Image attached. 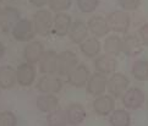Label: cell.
Masks as SVG:
<instances>
[{
  "label": "cell",
  "mask_w": 148,
  "mask_h": 126,
  "mask_svg": "<svg viewBox=\"0 0 148 126\" xmlns=\"http://www.w3.org/2000/svg\"><path fill=\"white\" fill-rule=\"evenodd\" d=\"M32 22L34 26L36 33L39 36H48L53 31V25H54V17L51 16L50 11L44 9L38 10L33 14Z\"/></svg>",
  "instance_id": "6da1fadb"
},
{
  "label": "cell",
  "mask_w": 148,
  "mask_h": 126,
  "mask_svg": "<svg viewBox=\"0 0 148 126\" xmlns=\"http://www.w3.org/2000/svg\"><path fill=\"white\" fill-rule=\"evenodd\" d=\"M107 20L110 29L116 33H126L131 23L130 15L124 10H115V11L110 12Z\"/></svg>",
  "instance_id": "7a4b0ae2"
},
{
  "label": "cell",
  "mask_w": 148,
  "mask_h": 126,
  "mask_svg": "<svg viewBox=\"0 0 148 126\" xmlns=\"http://www.w3.org/2000/svg\"><path fill=\"white\" fill-rule=\"evenodd\" d=\"M130 81L124 73L114 72L108 78V92L113 98H120L124 96V93L129 90Z\"/></svg>",
  "instance_id": "3957f363"
},
{
  "label": "cell",
  "mask_w": 148,
  "mask_h": 126,
  "mask_svg": "<svg viewBox=\"0 0 148 126\" xmlns=\"http://www.w3.org/2000/svg\"><path fill=\"white\" fill-rule=\"evenodd\" d=\"M12 37L17 42H25V43H28V42H32L34 36H36V29L33 22L31 20L27 18H21L18 22L15 25V27L11 31Z\"/></svg>",
  "instance_id": "277c9868"
},
{
  "label": "cell",
  "mask_w": 148,
  "mask_h": 126,
  "mask_svg": "<svg viewBox=\"0 0 148 126\" xmlns=\"http://www.w3.org/2000/svg\"><path fill=\"white\" fill-rule=\"evenodd\" d=\"M80 65L77 55L71 50H64L59 53V71L61 77H69L71 72Z\"/></svg>",
  "instance_id": "5b68a950"
},
{
  "label": "cell",
  "mask_w": 148,
  "mask_h": 126,
  "mask_svg": "<svg viewBox=\"0 0 148 126\" xmlns=\"http://www.w3.org/2000/svg\"><path fill=\"white\" fill-rule=\"evenodd\" d=\"M44 53H45V49H44L43 43L39 40H32V42H28V43L25 45L22 56L25 59V62L34 65L40 61Z\"/></svg>",
  "instance_id": "8992f818"
},
{
  "label": "cell",
  "mask_w": 148,
  "mask_h": 126,
  "mask_svg": "<svg viewBox=\"0 0 148 126\" xmlns=\"http://www.w3.org/2000/svg\"><path fill=\"white\" fill-rule=\"evenodd\" d=\"M62 88V81L60 77L54 75H44L37 82V90L42 94H55L59 93Z\"/></svg>",
  "instance_id": "52a82bcc"
},
{
  "label": "cell",
  "mask_w": 148,
  "mask_h": 126,
  "mask_svg": "<svg viewBox=\"0 0 148 126\" xmlns=\"http://www.w3.org/2000/svg\"><path fill=\"white\" fill-rule=\"evenodd\" d=\"M20 20L21 17H20L18 10L12 6H6L1 10V14H0V28L5 33L11 32L12 28L15 27V25Z\"/></svg>",
  "instance_id": "ba28073f"
},
{
  "label": "cell",
  "mask_w": 148,
  "mask_h": 126,
  "mask_svg": "<svg viewBox=\"0 0 148 126\" xmlns=\"http://www.w3.org/2000/svg\"><path fill=\"white\" fill-rule=\"evenodd\" d=\"M39 70L43 75H54L59 71V54L55 50H47L39 61Z\"/></svg>",
  "instance_id": "9c48e42d"
},
{
  "label": "cell",
  "mask_w": 148,
  "mask_h": 126,
  "mask_svg": "<svg viewBox=\"0 0 148 126\" xmlns=\"http://www.w3.org/2000/svg\"><path fill=\"white\" fill-rule=\"evenodd\" d=\"M36 67L28 62H22L16 69V80L17 83L22 87H29L33 85L36 80Z\"/></svg>",
  "instance_id": "30bf717a"
},
{
  "label": "cell",
  "mask_w": 148,
  "mask_h": 126,
  "mask_svg": "<svg viewBox=\"0 0 148 126\" xmlns=\"http://www.w3.org/2000/svg\"><path fill=\"white\" fill-rule=\"evenodd\" d=\"M145 101H146L145 93L137 87L129 88L123 96V104L127 109H134V110L138 109L143 105Z\"/></svg>",
  "instance_id": "8fae6325"
},
{
  "label": "cell",
  "mask_w": 148,
  "mask_h": 126,
  "mask_svg": "<svg viewBox=\"0 0 148 126\" xmlns=\"http://www.w3.org/2000/svg\"><path fill=\"white\" fill-rule=\"evenodd\" d=\"M87 91L89 94H92L94 97L102 96L104 94L105 90L108 88V78L107 75H103L100 72H94L91 75L87 83Z\"/></svg>",
  "instance_id": "7c38bea8"
},
{
  "label": "cell",
  "mask_w": 148,
  "mask_h": 126,
  "mask_svg": "<svg viewBox=\"0 0 148 126\" xmlns=\"http://www.w3.org/2000/svg\"><path fill=\"white\" fill-rule=\"evenodd\" d=\"M89 77H91V72H89V69H88L86 65L80 64L75 70L71 72V75L67 77V81L73 87L82 88L84 86H87Z\"/></svg>",
  "instance_id": "4fadbf2b"
},
{
  "label": "cell",
  "mask_w": 148,
  "mask_h": 126,
  "mask_svg": "<svg viewBox=\"0 0 148 126\" xmlns=\"http://www.w3.org/2000/svg\"><path fill=\"white\" fill-rule=\"evenodd\" d=\"M72 26V18L66 12H59L54 16V25H53V33L58 37H65L70 32Z\"/></svg>",
  "instance_id": "5bb4252c"
},
{
  "label": "cell",
  "mask_w": 148,
  "mask_h": 126,
  "mask_svg": "<svg viewBox=\"0 0 148 126\" xmlns=\"http://www.w3.org/2000/svg\"><path fill=\"white\" fill-rule=\"evenodd\" d=\"M87 26H88V31L96 38H100V37L107 36L110 31L108 20L103 16H100V15H97V16H93L89 18Z\"/></svg>",
  "instance_id": "9a60e30c"
},
{
  "label": "cell",
  "mask_w": 148,
  "mask_h": 126,
  "mask_svg": "<svg viewBox=\"0 0 148 126\" xmlns=\"http://www.w3.org/2000/svg\"><path fill=\"white\" fill-rule=\"evenodd\" d=\"M123 51L125 55L130 58H134L140 55L143 51V43L141 38H138L136 34H129L125 37L123 40Z\"/></svg>",
  "instance_id": "2e32d148"
},
{
  "label": "cell",
  "mask_w": 148,
  "mask_h": 126,
  "mask_svg": "<svg viewBox=\"0 0 148 126\" xmlns=\"http://www.w3.org/2000/svg\"><path fill=\"white\" fill-rule=\"evenodd\" d=\"M36 107L39 112L49 114L59 108V99L55 94H40L36 99Z\"/></svg>",
  "instance_id": "e0dca14e"
},
{
  "label": "cell",
  "mask_w": 148,
  "mask_h": 126,
  "mask_svg": "<svg viewBox=\"0 0 148 126\" xmlns=\"http://www.w3.org/2000/svg\"><path fill=\"white\" fill-rule=\"evenodd\" d=\"M88 26L81 20H77L75 22H72V26L69 32V38L72 43L75 44H81L88 38Z\"/></svg>",
  "instance_id": "ac0fdd59"
},
{
  "label": "cell",
  "mask_w": 148,
  "mask_h": 126,
  "mask_svg": "<svg viewBox=\"0 0 148 126\" xmlns=\"http://www.w3.org/2000/svg\"><path fill=\"white\" fill-rule=\"evenodd\" d=\"M94 69L97 72H100L103 75L114 73L115 70L118 69V61L108 54L100 55L94 60Z\"/></svg>",
  "instance_id": "d6986e66"
},
{
  "label": "cell",
  "mask_w": 148,
  "mask_h": 126,
  "mask_svg": "<svg viewBox=\"0 0 148 126\" xmlns=\"http://www.w3.org/2000/svg\"><path fill=\"white\" fill-rule=\"evenodd\" d=\"M66 113V119L67 124L72 126H77L83 123V120L86 119V110L80 103H71L65 110Z\"/></svg>",
  "instance_id": "ffe728a7"
},
{
  "label": "cell",
  "mask_w": 148,
  "mask_h": 126,
  "mask_svg": "<svg viewBox=\"0 0 148 126\" xmlns=\"http://www.w3.org/2000/svg\"><path fill=\"white\" fill-rule=\"evenodd\" d=\"M114 109V98L112 96L102 94L93 101V110L100 116L109 115Z\"/></svg>",
  "instance_id": "44dd1931"
},
{
  "label": "cell",
  "mask_w": 148,
  "mask_h": 126,
  "mask_svg": "<svg viewBox=\"0 0 148 126\" xmlns=\"http://www.w3.org/2000/svg\"><path fill=\"white\" fill-rule=\"evenodd\" d=\"M16 70L12 66H0V88L1 90H11L16 85Z\"/></svg>",
  "instance_id": "7402d4cb"
},
{
  "label": "cell",
  "mask_w": 148,
  "mask_h": 126,
  "mask_svg": "<svg viewBox=\"0 0 148 126\" xmlns=\"http://www.w3.org/2000/svg\"><path fill=\"white\" fill-rule=\"evenodd\" d=\"M80 49L82 51V54L87 58H94L99 54L100 49H102V44L98 38L96 37H91V38H87L84 42L80 44Z\"/></svg>",
  "instance_id": "603a6c76"
},
{
  "label": "cell",
  "mask_w": 148,
  "mask_h": 126,
  "mask_svg": "<svg viewBox=\"0 0 148 126\" xmlns=\"http://www.w3.org/2000/svg\"><path fill=\"white\" fill-rule=\"evenodd\" d=\"M103 49L105 54L110 56H116L123 51V39L118 36H109L103 43Z\"/></svg>",
  "instance_id": "cb8c5ba5"
},
{
  "label": "cell",
  "mask_w": 148,
  "mask_h": 126,
  "mask_svg": "<svg viewBox=\"0 0 148 126\" xmlns=\"http://www.w3.org/2000/svg\"><path fill=\"white\" fill-rule=\"evenodd\" d=\"M109 123L112 126H130L131 118L125 109H116L110 114Z\"/></svg>",
  "instance_id": "d4e9b609"
},
{
  "label": "cell",
  "mask_w": 148,
  "mask_h": 126,
  "mask_svg": "<svg viewBox=\"0 0 148 126\" xmlns=\"http://www.w3.org/2000/svg\"><path fill=\"white\" fill-rule=\"evenodd\" d=\"M131 73L137 81H147L148 80V61L137 60L132 65Z\"/></svg>",
  "instance_id": "484cf974"
},
{
  "label": "cell",
  "mask_w": 148,
  "mask_h": 126,
  "mask_svg": "<svg viewBox=\"0 0 148 126\" xmlns=\"http://www.w3.org/2000/svg\"><path fill=\"white\" fill-rule=\"evenodd\" d=\"M67 119L65 110L58 108L54 112H51L47 116V125L48 126H66Z\"/></svg>",
  "instance_id": "4316f807"
},
{
  "label": "cell",
  "mask_w": 148,
  "mask_h": 126,
  "mask_svg": "<svg viewBox=\"0 0 148 126\" xmlns=\"http://www.w3.org/2000/svg\"><path fill=\"white\" fill-rule=\"evenodd\" d=\"M71 4H72V0H49L48 3L49 9L56 14L65 12L66 10L70 9Z\"/></svg>",
  "instance_id": "83f0119b"
},
{
  "label": "cell",
  "mask_w": 148,
  "mask_h": 126,
  "mask_svg": "<svg viewBox=\"0 0 148 126\" xmlns=\"http://www.w3.org/2000/svg\"><path fill=\"white\" fill-rule=\"evenodd\" d=\"M0 126H17V118L12 112L5 110L0 113Z\"/></svg>",
  "instance_id": "f1b7e54d"
},
{
  "label": "cell",
  "mask_w": 148,
  "mask_h": 126,
  "mask_svg": "<svg viewBox=\"0 0 148 126\" xmlns=\"http://www.w3.org/2000/svg\"><path fill=\"white\" fill-rule=\"evenodd\" d=\"M77 1V6L81 10L82 12H93L94 10L98 8L99 0H76Z\"/></svg>",
  "instance_id": "f546056e"
},
{
  "label": "cell",
  "mask_w": 148,
  "mask_h": 126,
  "mask_svg": "<svg viewBox=\"0 0 148 126\" xmlns=\"http://www.w3.org/2000/svg\"><path fill=\"white\" fill-rule=\"evenodd\" d=\"M119 5L124 11H134L141 5V0H119Z\"/></svg>",
  "instance_id": "4dcf8cb0"
},
{
  "label": "cell",
  "mask_w": 148,
  "mask_h": 126,
  "mask_svg": "<svg viewBox=\"0 0 148 126\" xmlns=\"http://www.w3.org/2000/svg\"><path fill=\"white\" fill-rule=\"evenodd\" d=\"M140 38L142 40V43L148 45V23L143 25L142 27L140 28Z\"/></svg>",
  "instance_id": "1f68e13d"
},
{
  "label": "cell",
  "mask_w": 148,
  "mask_h": 126,
  "mask_svg": "<svg viewBox=\"0 0 148 126\" xmlns=\"http://www.w3.org/2000/svg\"><path fill=\"white\" fill-rule=\"evenodd\" d=\"M28 1L36 8H43L49 3V0H28Z\"/></svg>",
  "instance_id": "d6a6232c"
},
{
  "label": "cell",
  "mask_w": 148,
  "mask_h": 126,
  "mask_svg": "<svg viewBox=\"0 0 148 126\" xmlns=\"http://www.w3.org/2000/svg\"><path fill=\"white\" fill-rule=\"evenodd\" d=\"M4 54H5V45L0 42V59L4 56Z\"/></svg>",
  "instance_id": "836d02e7"
},
{
  "label": "cell",
  "mask_w": 148,
  "mask_h": 126,
  "mask_svg": "<svg viewBox=\"0 0 148 126\" xmlns=\"http://www.w3.org/2000/svg\"><path fill=\"white\" fill-rule=\"evenodd\" d=\"M1 10H3V9H1V8H0V14H1Z\"/></svg>",
  "instance_id": "e575fe53"
},
{
  "label": "cell",
  "mask_w": 148,
  "mask_h": 126,
  "mask_svg": "<svg viewBox=\"0 0 148 126\" xmlns=\"http://www.w3.org/2000/svg\"><path fill=\"white\" fill-rule=\"evenodd\" d=\"M0 1H1V0H0Z\"/></svg>",
  "instance_id": "d590c367"
}]
</instances>
